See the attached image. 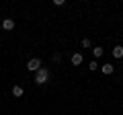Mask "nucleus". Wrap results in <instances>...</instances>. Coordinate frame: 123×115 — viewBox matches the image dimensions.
Returning a JSON list of instances; mask_svg holds the SVG:
<instances>
[{
  "mask_svg": "<svg viewBox=\"0 0 123 115\" xmlns=\"http://www.w3.org/2000/svg\"><path fill=\"white\" fill-rule=\"evenodd\" d=\"M49 76H51V72H49L47 68H43V66H41L39 70L35 72V84H45V82L49 80Z\"/></svg>",
  "mask_w": 123,
  "mask_h": 115,
  "instance_id": "1",
  "label": "nucleus"
},
{
  "mask_svg": "<svg viewBox=\"0 0 123 115\" xmlns=\"http://www.w3.org/2000/svg\"><path fill=\"white\" fill-rule=\"evenodd\" d=\"M41 68V60L39 58H31L29 62H27V70H31V72H37Z\"/></svg>",
  "mask_w": 123,
  "mask_h": 115,
  "instance_id": "2",
  "label": "nucleus"
},
{
  "mask_svg": "<svg viewBox=\"0 0 123 115\" xmlns=\"http://www.w3.org/2000/svg\"><path fill=\"white\" fill-rule=\"evenodd\" d=\"M2 29H4V31H12L14 29V21L12 19H4V21H2Z\"/></svg>",
  "mask_w": 123,
  "mask_h": 115,
  "instance_id": "3",
  "label": "nucleus"
},
{
  "mask_svg": "<svg viewBox=\"0 0 123 115\" xmlns=\"http://www.w3.org/2000/svg\"><path fill=\"white\" fill-rule=\"evenodd\" d=\"M82 53H72V66H80L82 64Z\"/></svg>",
  "mask_w": 123,
  "mask_h": 115,
  "instance_id": "4",
  "label": "nucleus"
},
{
  "mask_svg": "<svg viewBox=\"0 0 123 115\" xmlns=\"http://www.w3.org/2000/svg\"><path fill=\"white\" fill-rule=\"evenodd\" d=\"M113 58H123V45H115L113 47Z\"/></svg>",
  "mask_w": 123,
  "mask_h": 115,
  "instance_id": "5",
  "label": "nucleus"
},
{
  "mask_svg": "<svg viewBox=\"0 0 123 115\" xmlns=\"http://www.w3.org/2000/svg\"><path fill=\"white\" fill-rule=\"evenodd\" d=\"M12 95H14V97H23V95H25L23 86H12Z\"/></svg>",
  "mask_w": 123,
  "mask_h": 115,
  "instance_id": "6",
  "label": "nucleus"
},
{
  "mask_svg": "<svg viewBox=\"0 0 123 115\" xmlns=\"http://www.w3.org/2000/svg\"><path fill=\"white\" fill-rule=\"evenodd\" d=\"M103 74H113V64H103Z\"/></svg>",
  "mask_w": 123,
  "mask_h": 115,
  "instance_id": "7",
  "label": "nucleus"
},
{
  "mask_svg": "<svg viewBox=\"0 0 123 115\" xmlns=\"http://www.w3.org/2000/svg\"><path fill=\"white\" fill-rule=\"evenodd\" d=\"M92 56H94V58H101L103 56V47H92Z\"/></svg>",
  "mask_w": 123,
  "mask_h": 115,
  "instance_id": "8",
  "label": "nucleus"
},
{
  "mask_svg": "<svg viewBox=\"0 0 123 115\" xmlns=\"http://www.w3.org/2000/svg\"><path fill=\"white\" fill-rule=\"evenodd\" d=\"M82 47H90V39H88V37L82 39Z\"/></svg>",
  "mask_w": 123,
  "mask_h": 115,
  "instance_id": "9",
  "label": "nucleus"
},
{
  "mask_svg": "<svg viewBox=\"0 0 123 115\" xmlns=\"http://www.w3.org/2000/svg\"><path fill=\"white\" fill-rule=\"evenodd\" d=\"M88 68H90V70H97V68H98V64H97V62H94V60H92V62H90V64H88Z\"/></svg>",
  "mask_w": 123,
  "mask_h": 115,
  "instance_id": "10",
  "label": "nucleus"
},
{
  "mask_svg": "<svg viewBox=\"0 0 123 115\" xmlns=\"http://www.w3.org/2000/svg\"><path fill=\"white\" fill-rule=\"evenodd\" d=\"M60 60H62V56H60V53H53V62H55V64H60Z\"/></svg>",
  "mask_w": 123,
  "mask_h": 115,
  "instance_id": "11",
  "label": "nucleus"
}]
</instances>
